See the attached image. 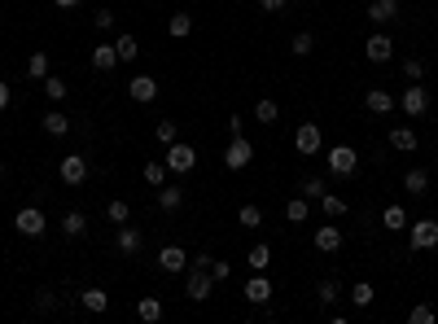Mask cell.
<instances>
[{
	"instance_id": "43",
	"label": "cell",
	"mask_w": 438,
	"mask_h": 324,
	"mask_svg": "<svg viewBox=\"0 0 438 324\" xmlns=\"http://www.w3.org/2000/svg\"><path fill=\"white\" fill-rule=\"evenodd\" d=\"M153 136H158V145H171V140H175V123H171V118H163L158 128H153Z\"/></svg>"
},
{
	"instance_id": "31",
	"label": "cell",
	"mask_w": 438,
	"mask_h": 324,
	"mask_svg": "<svg viewBox=\"0 0 438 324\" xmlns=\"http://www.w3.org/2000/svg\"><path fill=\"white\" fill-rule=\"evenodd\" d=\"M167 31H171L175 40H185V35L193 31V18H189V13H171V22H167Z\"/></svg>"
},
{
	"instance_id": "35",
	"label": "cell",
	"mask_w": 438,
	"mask_h": 324,
	"mask_svg": "<svg viewBox=\"0 0 438 324\" xmlns=\"http://www.w3.org/2000/svg\"><path fill=\"white\" fill-rule=\"evenodd\" d=\"M276 114H280V110H276V101H268V96L254 106V123H263V128H268V123H276Z\"/></svg>"
},
{
	"instance_id": "45",
	"label": "cell",
	"mask_w": 438,
	"mask_h": 324,
	"mask_svg": "<svg viewBox=\"0 0 438 324\" xmlns=\"http://www.w3.org/2000/svg\"><path fill=\"white\" fill-rule=\"evenodd\" d=\"M316 294H320V303L329 307L333 298H338V281H320V289H316Z\"/></svg>"
},
{
	"instance_id": "36",
	"label": "cell",
	"mask_w": 438,
	"mask_h": 324,
	"mask_svg": "<svg viewBox=\"0 0 438 324\" xmlns=\"http://www.w3.org/2000/svg\"><path fill=\"white\" fill-rule=\"evenodd\" d=\"M312 48H316L312 31H298V35H294V44H290V53H294V57H307V53H312Z\"/></svg>"
},
{
	"instance_id": "10",
	"label": "cell",
	"mask_w": 438,
	"mask_h": 324,
	"mask_svg": "<svg viewBox=\"0 0 438 324\" xmlns=\"http://www.w3.org/2000/svg\"><path fill=\"white\" fill-rule=\"evenodd\" d=\"M241 294H246V303H250V307H263V303H272V281L263 276V272H254V276L246 281V289H241Z\"/></svg>"
},
{
	"instance_id": "48",
	"label": "cell",
	"mask_w": 438,
	"mask_h": 324,
	"mask_svg": "<svg viewBox=\"0 0 438 324\" xmlns=\"http://www.w3.org/2000/svg\"><path fill=\"white\" fill-rule=\"evenodd\" d=\"M259 9L263 13H280V9H285V0H259Z\"/></svg>"
},
{
	"instance_id": "37",
	"label": "cell",
	"mask_w": 438,
	"mask_h": 324,
	"mask_svg": "<svg viewBox=\"0 0 438 324\" xmlns=\"http://www.w3.org/2000/svg\"><path fill=\"white\" fill-rule=\"evenodd\" d=\"M285 219H290V223H302V219H307V197H290V202H285Z\"/></svg>"
},
{
	"instance_id": "2",
	"label": "cell",
	"mask_w": 438,
	"mask_h": 324,
	"mask_svg": "<svg viewBox=\"0 0 438 324\" xmlns=\"http://www.w3.org/2000/svg\"><path fill=\"white\" fill-rule=\"evenodd\" d=\"M185 294H189V303H206V298L215 294L211 272L206 267H185Z\"/></svg>"
},
{
	"instance_id": "40",
	"label": "cell",
	"mask_w": 438,
	"mask_h": 324,
	"mask_svg": "<svg viewBox=\"0 0 438 324\" xmlns=\"http://www.w3.org/2000/svg\"><path fill=\"white\" fill-rule=\"evenodd\" d=\"M324 193H329V189H324V180H316V176H312V180H302V197H307V202H320Z\"/></svg>"
},
{
	"instance_id": "46",
	"label": "cell",
	"mask_w": 438,
	"mask_h": 324,
	"mask_svg": "<svg viewBox=\"0 0 438 324\" xmlns=\"http://www.w3.org/2000/svg\"><path fill=\"white\" fill-rule=\"evenodd\" d=\"M92 22H97L101 31H110V27H114V13H110V9H97V18H92Z\"/></svg>"
},
{
	"instance_id": "39",
	"label": "cell",
	"mask_w": 438,
	"mask_h": 324,
	"mask_svg": "<svg viewBox=\"0 0 438 324\" xmlns=\"http://www.w3.org/2000/svg\"><path fill=\"white\" fill-rule=\"evenodd\" d=\"M407 320H412V324H434L438 315H434V307H429V303H417V307L407 311Z\"/></svg>"
},
{
	"instance_id": "41",
	"label": "cell",
	"mask_w": 438,
	"mask_h": 324,
	"mask_svg": "<svg viewBox=\"0 0 438 324\" xmlns=\"http://www.w3.org/2000/svg\"><path fill=\"white\" fill-rule=\"evenodd\" d=\"M237 219L246 223V228H259V223H263V211H259V206H241V211H237Z\"/></svg>"
},
{
	"instance_id": "1",
	"label": "cell",
	"mask_w": 438,
	"mask_h": 324,
	"mask_svg": "<svg viewBox=\"0 0 438 324\" xmlns=\"http://www.w3.org/2000/svg\"><path fill=\"white\" fill-rule=\"evenodd\" d=\"M163 162H167V171H171V176H189V171L197 167V149H193V145H185V140H171Z\"/></svg>"
},
{
	"instance_id": "28",
	"label": "cell",
	"mask_w": 438,
	"mask_h": 324,
	"mask_svg": "<svg viewBox=\"0 0 438 324\" xmlns=\"http://www.w3.org/2000/svg\"><path fill=\"white\" fill-rule=\"evenodd\" d=\"M167 176H171L167 162H145V184H149V189H163V184H167Z\"/></svg>"
},
{
	"instance_id": "17",
	"label": "cell",
	"mask_w": 438,
	"mask_h": 324,
	"mask_svg": "<svg viewBox=\"0 0 438 324\" xmlns=\"http://www.w3.org/2000/svg\"><path fill=\"white\" fill-rule=\"evenodd\" d=\"M141 245H145L141 228H132V223H123V228H119V250H123V255H141Z\"/></svg>"
},
{
	"instance_id": "13",
	"label": "cell",
	"mask_w": 438,
	"mask_h": 324,
	"mask_svg": "<svg viewBox=\"0 0 438 324\" xmlns=\"http://www.w3.org/2000/svg\"><path fill=\"white\" fill-rule=\"evenodd\" d=\"M127 96H132V101H141V106H149L153 96H158V79H149V74H136V79L127 84Z\"/></svg>"
},
{
	"instance_id": "7",
	"label": "cell",
	"mask_w": 438,
	"mask_h": 324,
	"mask_svg": "<svg viewBox=\"0 0 438 324\" xmlns=\"http://www.w3.org/2000/svg\"><path fill=\"white\" fill-rule=\"evenodd\" d=\"M250 162H254V145L246 136H233V140H228V154H224V167L228 171H246Z\"/></svg>"
},
{
	"instance_id": "27",
	"label": "cell",
	"mask_w": 438,
	"mask_h": 324,
	"mask_svg": "<svg viewBox=\"0 0 438 324\" xmlns=\"http://www.w3.org/2000/svg\"><path fill=\"white\" fill-rule=\"evenodd\" d=\"M390 145L399 149V154H412V149H417V132H412V128H395V132H390Z\"/></svg>"
},
{
	"instance_id": "25",
	"label": "cell",
	"mask_w": 438,
	"mask_h": 324,
	"mask_svg": "<svg viewBox=\"0 0 438 324\" xmlns=\"http://www.w3.org/2000/svg\"><path fill=\"white\" fill-rule=\"evenodd\" d=\"M136 315H141L145 324H158V320H163V303L149 294V298H141V303H136Z\"/></svg>"
},
{
	"instance_id": "38",
	"label": "cell",
	"mask_w": 438,
	"mask_h": 324,
	"mask_svg": "<svg viewBox=\"0 0 438 324\" xmlns=\"http://www.w3.org/2000/svg\"><path fill=\"white\" fill-rule=\"evenodd\" d=\"M44 92H48V101H62V96H66V79H58V74H44Z\"/></svg>"
},
{
	"instance_id": "23",
	"label": "cell",
	"mask_w": 438,
	"mask_h": 324,
	"mask_svg": "<svg viewBox=\"0 0 438 324\" xmlns=\"http://www.w3.org/2000/svg\"><path fill=\"white\" fill-rule=\"evenodd\" d=\"M62 233H66V237H84V233H88L84 211H66V215H62Z\"/></svg>"
},
{
	"instance_id": "8",
	"label": "cell",
	"mask_w": 438,
	"mask_h": 324,
	"mask_svg": "<svg viewBox=\"0 0 438 324\" xmlns=\"http://www.w3.org/2000/svg\"><path fill=\"white\" fill-rule=\"evenodd\" d=\"M294 149H298L302 158H312V154H320V149H324V136H320L316 123H302V128L294 132Z\"/></svg>"
},
{
	"instance_id": "19",
	"label": "cell",
	"mask_w": 438,
	"mask_h": 324,
	"mask_svg": "<svg viewBox=\"0 0 438 324\" xmlns=\"http://www.w3.org/2000/svg\"><path fill=\"white\" fill-rule=\"evenodd\" d=\"M407 223H412V219H407V211H403L399 202L381 211V228H390V233H403V228H407Z\"/></svg>"
},
{
	"instance_id": "42",
	"label": "cell",
	"mask_w": 438,
	"mask_h": 324,
	"mask_svg": "<svg viewBox=\"0 0 438 324\" xmlns=\"http://www.w3.org/2000/svg\"><path fill=\"white\" fill-rule=\"evenodd\" d=\"M403 74H407L412 84H417V79H425V62H421V57H407V62H403Z\"/></svg>"
},
{
	"instance_id": "33",
	"label": "cell",
	"mask_w": 438,
	"mask_h": 324,
	"mask_svg": "<svg viewBox=\"0 0 438 324\" xmlns=\"http://www.w3.org/2000/svg\"><path fill=\"white\" fill-rule=\"evenodd\" d=\"M106 219H110V223H127V219H132V206H127L123 197H114V202L106 206Z\"/></svg>"
},
{
	"instance_id": "18",
	"label": "cell",
	"mask_w": 438,
	"mask_h": 324,
	"mask_svg": "<svg viewBox=\"0 0 438 324\" xmlns=\"http://www.w3.org/2000/svg\"><path fill=\"white\" fill-rule=\"evenodd\" d=\"M403 189H407L412 197H421V193H429V171H425V167H412L407 176H403Z\"/></svg>"
},
{
	"instance_id": "51",
	"label": "cell",
	"mask_w": 438,
	"mask_h": 324,
	"mask_svg": "<svg viewBox=\"0 0 438 324\" xmlns=\"http://www.w3.org/2000/svg\"><path fill=\"white\" fill-rule=\"evenodd\" d=\"M0 176H5V162H0Z\"/></svg>"
},
{
	"instance_id": "49",
	"label": "cell",
	"mask_w": 438,
	"mask_h": 324,
	"mask_svg": "<svg viewBox=\"0 0 438 324\" xmlns=\"http://www.w3.org/2000/svg\"><path fill=\"white\" fill-rule=\"evenodd\" d=\"M9 110V84H0V114Z\"/></svg>"
},
{
	"instance_id": "47",
	"label": "cell",
	"mask_w": 438,
	"mask_h": 324,
	"mask_svg": "<svg viewBox=\"0 0 438 324\" xmlns=\"http://www.w3.org/2000/svg\"><path fill=\"white\" fill-rule=\"evenodd\" d=\"M228 132H233V136H246V118L233 114V118H228Z\"/></svg>"
},
{
	"instance_id": "15",
	"label": "cell",
	"mask_w": 438,
	"mask_h": 324,
	"mask_svg": "<svg viewBox=\"0 0 438 324\" xmlns=\"http://www.w3.org/2000/svg\"><path fill=\"white\" fill-rule=\"evenodd\" d=\"M368 18L377 22V27H390V22L399 18V0H373V5H368Z\"/></svg>"
},
{
	"instance_id": "44",
	"label": "cell",
	"mask_w": 438,
	"mask_h": 324,
	"mask_svg": "<svg viewBox=\"0 0 438 324\" xmlns=\"http://www.w3.org/2000/svg\"><path fill=\"white\" fill-rule=\"evenodd\" d=\"M228 276H233V267H228L224 259H219V263H211V281H215V285H224Z\"/></svg>"
},
{
	"instance_id": "11",
	"label": "cell",
	"mask_w": 438,
	"mask_h": 324,
	"mask_svg": "<svg viewBox=\"0 0 438 324\" xmlns=\"http://www.w3.org/2000/svg\"><path fill=\"white\" fill-rule=\"evenodd\" d=\"M364 57H368V62H390V57H395V40L385 35V31L368 35V44H364Z\"/></svg>"
},
{
	"instance_id": "14",
	"label": "cell",
	"mask_w": 438,
	"mask_h": 324,
	"mask_svg": "<svg viewBox=\"0 0 438 324\" xmlns=\"http://www.w3.org/2000/svg\"><path fill=\"white\" fill-rule=\"evenodd\" d=\"M158 267L175 276V272H185V267H189V255L180 250V245H163V250H158Z\"/></svg>"
},
{
	"instance_id": "12",
	"label": "cell",
	"mask_w": 438,
	"mask_h": 324,
	"mask_svg": "<svg viewBox=\"0 0 438 324\" xmlns=\"http://www.w3.org/2000/svg\"><path fill=\"white\" fill-rule=\"evenodd\" d=\"M312 241H316L320 255H333V250H342V228H338V223H320Z\"/></svg>"
},
{
	"instance_id": "21",
	"label": "cell",
	"mask_w": 438,
	"mask_h": 324,
	"mask_svg": "<svg viewBox=\"0 0 438 324\" xmlns=\"http://www.w3.org/2000/svg\"><path fill=\"white\" fill-rule=\"evenodd\" d=\"M246 263H250V272H268V263H272V245L254 241V245H250V255H246Z\"/></svg>"
},
{
	"instance_id": "29",
	"label": "cell",
	"mask_w": 438,
	"mask_h": 324,
	"mask_svg": "<svg viewBox=\"0 0 438 324\" xmlns=\"http://www.w3.org/2000/svg\"><path fill=\"white\" fill-rule=\"evenodd\" d=\"M114 48H119V62H136V57H141V44H136L132 35H119Z\"/></svg>"
},
{
	"instance_id": "50",
	"label": "cell",
	"mask_w": 438,
	"mask_h": 324,
	"mask_svg": "<svg viewBox=\"0 0 438 324\" xmlns=\"http://www.w3.org/2000/svg\"><path fill=\"white\" fill-rule=\"evenodd\" d=\"M58 9H80V0H53Z\"/></svg>"
},
{
	"instance_id": "16",
	"label": "cell",
	"mask_w": 438,
	"mask_h": 324,
	"mask_svg": "<svg viewBox=\"0 0 438 324\" xmlns=\"http://www.w3.org/2000/svg\"><path fill=\"white\" fill-rule=\"evenodd\" d=\"M364 106H368L373 114H395V96L385 92V88H368V96H364Z\"/></svg>"
},
{
	"instance_id": "5",
	"label": "cell",
	"mask_w": 438,
	"mask_h": 324,
	"mask_svg": "<svg viewBox=\"0 0 438 324\" xmlns=\"http://www.w3.org/2000/svg\"><path fill=\"white\" fill-rule=\"evenodd\" d=\"M399 110H403L407 118H425V110H429V92H425V84H407V92L399 96Z\"/></svg>"
},
{
	"instance_id": "22",
	"label": "cell",
	"mask_w": 438,
	"mask_h": 324,
	"mask_svg": "<svg viewBox=\"0 0 438 324\" xmlns=\"http://www.w3.org/2000/svg\"><path fill=\"white\" fill-rule=\"evenodd\" d=\"M80 303H84V307H88L92 315H101V311H106V307H110V294L92 285V289H84V294H80Z\"/></svg>"
},
{
	"instance_id": "30",
	"label": "cell",
	"mask_w": 438,
	"mask_h": 324,
	"mask_svg": "<svg viewBox=\"0 0 438 324\" xmlns=\"http://www.w3.org/2000/svg\"><path fill=\"white\" fill-rule=\"evenodd\" d=\"M373 298H377V289L368 281H355V289H351V303L355 307H373Z\"/></svg>"
},
{
	"instance_id": "9",
	"label": "cell",
	"mask_w": 438,
	"mask_h": 324,
	"mask_svg": "<svg viewBox=\"0 0 438 324\" xmlns=\"http://www.w3.org/2000/svg\"><path fill=\"white\" fill-rule=\"evenodd\" d=\"M58 176H62V184H66V189H80V184L88 180V162H84L80 154H66V158H62V167H58Z\"/></svg>"
},
{
	"instance_id": "52",
	"label": "cell",
	"mask_w": 438,
	"mask_h": 324,
	"mask_svg": "<svg viewBox=\"0 0 438 324\" xmlns=\"http://www.w3.org/2000/svg\"><path fill=\"white\" fill-rule=\"evenodd\" d=\"M434 162H438V154H434Z\"/></svg>"
},
{
	"instance_id": "20",
	"label": "cell",
	"mask_w": 438,
	"mask_h": 324,
	"mask_svg": "<svg viewBox=\"0 0 438 324\" xmlns=\"http://www.w3.org/2000/svg\"><path fill=\"white\" fill-rule=\"evenodd\" d=\"M92 66H97V70H114V66H119V48H114V44H97V48H92Z\"/></svg>"
},
{
	"instance_id": "6",
	"label": "cell",
	"mask_w": 438,
	"mask_h": 324,
	"mask_svg": "<svg viewBox=\"0 0 438 324\" xmlns=\"http://www.w3.org/2000/svg\"><path fill=\"white\" fill-rule=\"evenodd\" d=\"M13 228H18L22 237H44L48 219H44V211H40V206H22V211L13 215Z\"/></svg>"
},
{
	"instance_id": "32",
	"label": "cell",
	"mask_w": 438,
	"mask_h": 324,
	"mask_svg": "<svg viewBox=\"0 0 438 324\" xmlns=\"http://www.w3.org/2000/svg\"><path fill=\"white\" fill-rule=\"evenodd\" d=\"M320 206H324V215H329V219H342V215H346V202H342L338 193H324V197H320Z\"/></svg>"
},
{
	"instance_id": "26",
	"label": "cell",
	"mask_w": 438,
	"mask_h": 324,
	"mask_svg": "<svg viewBox=\"0 0 438 324\" xmlns=\"http://www.w3.org/2000/svg\"><path fill=\"white\" fill-rule=\"evenodd\" d=\"M44 132H48V136H66V132H70V118H66L62 110H48V114H44Z\"/></svg>"
},
{
	"instance_id": "24",
	"label": "cell",
	"mask_w": 438,
	"mask_h": 324,
	"mask_svg": "<svg viewBox=\"0 0 438 324\" xmlns=\"http://www.w3.org/2000/svg\"><path fill=\"white\" fill-rule=\"evenodd\" d=\"M158 206H163V211H180V206H185V189L163 184V189H158Z\"/></svg>"
},
{
	"instance_id": "34",
	"label": "cell",
	"mask_w": 438,
	"mask_h": 324,
	"mask_svg": "<svg viewBox=\"0 0 438 324\" xmlns=\"http://www.w3.org/2000/svg\"><path fill=\"white\" fill-rule=\"evenodd\" d=\"M27 74H31V79H44V74H48V53H44V48L27 57Z\"/></svg>"
},
{
	"instance_id": "3",
	"label": "cell",
	"mask_w": 438,
	"mask_h": 324,
	"mask_svg": "<svg viewBox=\"0 0 438 324\" xmlns=\"http://www.w3.org/2000/svg\"><path fill=\"white\" fill-rule=\"evenodd\" d=\"M324 162H329V171H333V176H338V180H346V176H355V167H359V154H355L351 145H333L329 154H324Z\"/></svg>"
},
{
	"instance_id": "4",
	"label": "cell",
	"mask_w": 438,
	"mask_h": 324,
	"mask_svg": "<svg viewBox=\"0 0 438 324\" xmlns=\"http://www.w3.org/2000/svg\"><path fill=\"white\" fill-rule=\"evenodd\" d=\"M407 241H412V250H434V245H438V219L407 223Z\"/></svg>"
}]
</instances>
